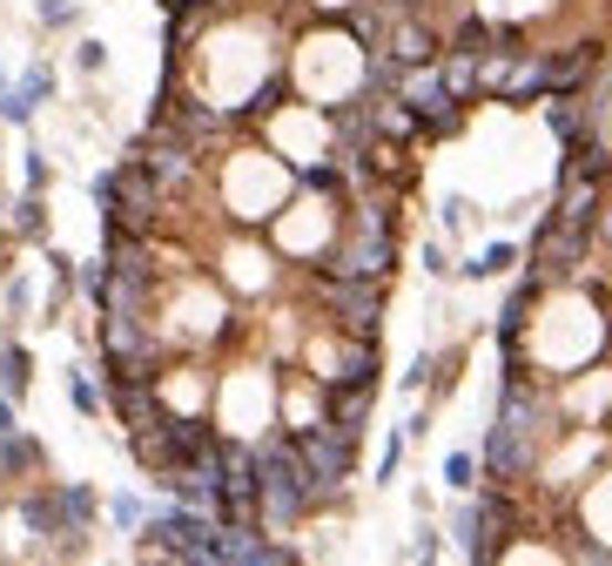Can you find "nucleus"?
Segmentation results:
<instances>
[{
    "label": "nucleus",
    "mask_w": 612,
    "mask_h": 566,
    "mask_svg": "<svg viewBox=\"0 0 612 566\" xmlns=\"http://www.w3.org/2000/svg\"><path fill=\"white\" fill-rule=\"evenodd\" d=\"M256 478H262V519L270 526H297L310 506H317V478L297 452V439H277L256 452Z\"/></svg>",
    "instance_id": "nucleus-1"
},
{
    "label": "nucleus",
    "mask_w": 612,
    "mask_h": 566,
    "mask_svg": "<svg viewBox=\"0 0 612 566\" xmlns=\"http://www.w3.org/2000/svg\"><path fill=\"white\" fill-rule=\"evenodd\" d=\"M317 297L343 317L350 338H371V331H377V310H384V284H377V277H323Z\"/></svg>",
    "instance_id": "nucleus-2"
},
{
    "label": "nucleus",
    "mask_w": 612,
    "mask_h": 566,
    "mask_svg": "<svg viewBox=\"0 0 612 566\" xmlns=\"http://www.w3.org/2000/svg\"><path fill=\"white\" fill-rule=\"evenodd\" d=\"M297 452H303V465H310V478H317V500L343 493V478H350V432H343V425H310V432H297Z\"/></svg>",
    "instance_id": "nucleus-3"
},
{
    "label": "nucleus",
    "mask_w": 612,
    "mask_h": 566,
    "mask_svg": "<svg viewBox=\"0 0 612 566\" xmlns=\"http://www.w3.org/2000/svg\"><path fill=\"white\" fill-rule=\"evenodd\" d=\"M148 539H155V553H168V559H209L216 519H209L203 506H175V513L148 519Z\"/></svg>",
    "instance_id": "nucleus-4"
},
{
    "label": "nucleus",
    "mask_w": 612,
    "mask_h": 566,
    "mask_svg": "<svg viewBox=\"0 0 612 566\" xmlns=\"http://www.w3.org/2000/svg\"><path fill=\"white\" fill-rule=\"evenodd\" d=\"M135 162L148 169V183H155L162 196H175V189H189V183H196V148H189L183 135H168V128H162Z\"/></svg>",
    "instance_id": "nucleus-5"
},
{
    "label": "nucleus",
    "mask_w": 612,
    "mask_h": 566,
    "mask_svg": "<svg viewBox=\"0 0 612 566\" xmlns=\"http://www.w3.org/2000/svg\"><path fill=\"white\" fill-rule=\"evenodd\" d=\"M371 398H377V378H336L330 384V425H343V432H357L364 419H371Z\"/></svg>",
    "instance_id": "nucleus-6"
},
{
    "label": "nucleus",
    "mask_w": 612,
    "mask_h": 566,
    "mask_svg": "<svg viewBox=\"0 0 612 566\" xmlns=\"http://www.w3.org/2000/svg\"><path fill=\"white\" fill-rule=\"evenodd\" d=\"M431 28L424 21H411V14H397V28H391V41H384V61H397V68H417V61H431Z\"/></svg>",
    "instance_id": "nucleus-7"
},
{
    "label": "nucleus",
    "mask_w": 612,
    "mask_h": 566,
    "mask_svg": "<svg viewBox=\"0 0 612 566\" xmlns=\"http://www.w3.org/2000/svg\"><path fill=\"white\" fill-rule=\"evenodd\" d=\"M54 89V81H48V68H34L28 81H21V89H0V115H8V122H28L34 115V102Z\"/></svg>",
    "instance_id": "nucleus-8"
},
{
    "label": "nucleus",
    "mask_w": 612,
    "mask_h": 566,
    "mask_svg": "<svg viewBox=\"0 0 612 566\" xmlns=\"http://www.w3.org/2000/svg\"><path fill=\"white\" fill-rule=\"evenodd\" d=\"M585 61H592V48H566V54H552V61H546V89H552V95L572 89V81L585 74Z\"/></svg>",
    "instance_id": "nucleus-9"
},
{
    "label": "nucleus",
    "mask_w": 612,
    "mask_h": 566,
    "mask_svg": "<svg viewBox=\"0 0 612 566\" xmlns=\"http://www.w3.org/2000/svg\"><path fill=\"white\" fill-rule=\"evenodd\" d=\"M54 506H61V526H68V533H81L87 519H95V493H87V485H61Z\"/></svg>",
    "instance_id": "nucleus-10"
},
{
    "label": "nucleus",
    "mask_w": 612,
    "mask_h": 566,
    "mask_svg": "<svg viewBox=\"0 0 612 566\" xmlns=\"http://www.w3.org/2000/svg\"><path fill=\"white\" fill-rule=\"evenodd\" d=\"M21 519H28L34 533H68V526H61V506H54V500H28V506H21Z\"/></svg>",
    "instance_id": "nucleus-11"
},
{
    "label": "nucleus",
    "mask_w": 612,
    "mask_h": 566,
    "mask_svg": "<svg viewBox=\"0 0 612 566\" xmlns=\"http://www.w3.org/2000/svg\"><path fill=\"white\" fill-rule=\"evenodd\" d=\"M0 384H8V391H28V351L0 344Z\"/></svg>",
    "instance_id": "nucleus-12"
},
{
    "label": "nucleus",
    "mask_w": 612,
    "mask_h": 566,
    "mask_svg": "<svg viewBox=\"0 0 612 566\" xmlns=\"http://www.w3.org/2000/svg\"><path fill=\"white\" fill-rule=\"evenodd\" d=\"M68 398H74V412H102V391H95V384H87L81 371L68 378Z\"/></svg>",
    "instance_id": "nucleus-13"
},
{
    "label": "nucleus",
    "mask_w": 612,
    "mask_h": 566,
    "mask_svg": "<svg viewBox=\"0 0 612 566\" xmlns=\"http://www.w3.org/2000/svg\"><path fill=\"white\" fill-rule=\"evenodd\" d=\"M14 229H21V236H41V196H28V203L14 209Z\"/></svg>",
    "instance_id": "nucleus-14"
},
{
    "label": "nucleus",
    "mask_w": 612,
    "mask_h": 566,
    "mask_svg": "<svg viewBox=\"0 0 612 566\" xmlns=\"http://www.w3.org/2000/svg\"><path fill=\"white\" fill-rule=\"evenodd\" d=\"M491 270H511V250H505V243H498V250H485V257L471 264V277H491Z\"/></svg>",
    "instance_id": "nucleus-15"
},
{
    "label": "nucleus",
    "mask_w": 612,
    "mask_h": 566,
    "mask_svg": "<svg viewBox=\"0 0 612 566\" xmlns=\"http://www.w3.org/2000/svg\"><path fill=\"white\" fill-rule=\"evenodd\" d=\"M142 519H148V513H142V500H128V493H122V500H115V526H142Z\"/></svg>",
    "instance_id": "nucleus-16"
},
{
    "label": "nucleus",
    "mask_w": 612,
    "mask_h": 566,
    "mask_svg": "<svg viewBox=\"0 0 612 566\" xmlns=\"http://www.w3.org/2000/svg\"><path fill=\"white\" fill-rule=\"evenodd\" d=\"M41 21H48V28H68V21H74V8H68V0H48Z\"/></svg>",
    "instance_id": "nucleus-17"
},
{
    "label": "nucleus",
    "mask_w": 612,
    "mask_h": 566,
    "mask_svg": "<svg viewBox=\"0 0 612 566\" xmlns=\"http://www.w3.org/2000/svg\"><path fill=\"white\" fill-rule=\"evenodd\" d=\"M445 478H452V485H458V493H465V485H471V459H465V452H458V459H452V465H445Z\"/></svg>",
    "instance_id": "nucleus-18"
},
{
    "label": "nucleus",
    "mask_w": 612,
    "mask_h": 566,
    "mask_svg": "<svg viewBox=\"0 0 612 566\" xmlns=\"http://www.w3.org/2000/svg\"><path fill=\"white\" fill-rule=\"evenodd\" d=\"M592 236H599V243H612V203H605V209L592 216Z\"/></svg>",
    "instance_id": "nucleus-19"
},
{
    "label": "nucleus",
    "mask_w": 612,
    "mask_h": 566,
    "mask_svg": "<svg viewBox=\"0 0 612 566\" xmlns=\"http://www.w3.org/2000/svg\"><path fill=\"white\" fill-rule=\"evenodd\" d=\"M0 432H14V404L8 398H0Z\"/></svg>",
    "instance_id": "nucleus-20"
},
{
    "label": "nucleus",
    "mask_w": 612,
    "mask_h": 566,
    "mask_svg": "<svg viewBox=\"0 0 612 566\" xmlns=\"http://www.w3.org/2000/svg\"><path fill=\"white\" fill-rule=\"evenodd\" d=\"M0 89H8V81H0Z\"/></svg>",
    "instance_id": "nucleus-21"
}]
</instances>
